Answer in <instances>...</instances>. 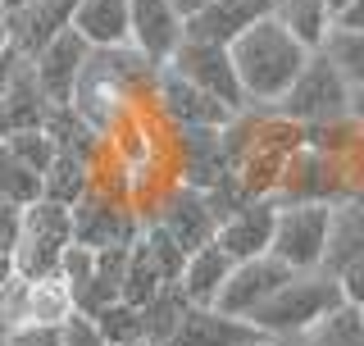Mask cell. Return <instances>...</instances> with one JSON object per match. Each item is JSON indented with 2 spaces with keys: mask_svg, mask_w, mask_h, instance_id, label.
Instances as JSON below:
<instances>
[{
  "mask_svg": "<svg viewBox=\"0 0 364 346\" xmlns=\"http://www.w3.org/2000/svg\"><path fill=\"white\" fill-rule=\"evenodd\" d=\"M228 51H232L237 78H242L246 105H259V110L278 105V100L291 91V83L301 78V68L310 64V55H314V51H305L273 14H264L255 28H246Z\"/></svg>",
  "mask_w": 364,
  "mask_h": 346,
  "instance_id": "6da1fadb",
  "label": "cell"
},
{
  "mask_svg": "<svg viewBox=\"0 0 364 346\" xmlns=\"http://www.w3.org/2000/svg\"><path fill=\"white\" fill-rule=\"evenodd\" d=\"M91 187H96V164L82 159V155L60 151V155H55V164L46 169V201H60V205L73 210Z\"/></svg>",
  "mask_w": 364,
  "mask_h": 346,
  "instance_id": "d4e9b609",
  "label": "cell"
},
{
  "mask_svg": "<svg viewBox=\"0 0 364 346\" xmlns=\"http://www.w3.org/2000/svg\"><path fill=\"white\" fill-rule=\"evenodd\" d=\"M0 142H5L18 159H28L37 173H46V169L55 164V155H60V146H55V137L46 132V128H37V132H14V137H0Z\"/></svg>",
  "mask_w": 364,
  "mask_h": 346,
  "instance_id": "1f68e13d",
  "label": "cell"
},
{
  "mask_svg": "<svg viewBox=\"0 0 364 346\" xmlns=\"http://www.w3.org/2000/svg\"><path fill=\"white\" fill-rule=\"evenodd\" d=\"M91 319L100 324V332L109 337V346H128V342H141V337H146L141 310L128 305V301H114V305H105V310H96Z\"/></svg>",
  "mask_w": 364,
  "mask_h": 346,
  "instance_id": "4dcf8cb0",
  "label": "cell"
},
{
  "mask_svg": "<svg viewBox=\"0 0 364 346\" xmlns=\"http://www.w3.org/2000/svg\"><path fill=\"white\" fill-rule=\"evenodd\" d=\"M73 9H77V0H28L23 9L5 14L9 46H14L23 60H37L60 32L73 28Z\"/></svg>",
  "mask_w": 364,
  "mask_h": 346,
  "instance_id": "ac0fdd59",
  "label": "cell"
},
{
  "mask_svg": "<svg viewBox=\"0 0 364 346\" xmlns=\"http://www.w3.org/2000/svg\"><path fill=\"white\" fill-rule=\"evenodd\" d=\"M269 14L278 19L305 51H318V46L328 41V32H333V23H337L328 0H269Z\"/></svg>",
  "mask_w": 364,
  "mask_h": 346,
  "instance_id": "603a6c76",
  "label": "cell"
},
{
  "mask_svg": "<svg viewBox=\"0 0 364 346\" xmlns=\"http://www.w3.org/2000/svg\"><path fill=\"white\" fill-rule=\"evenodd\" d=\"M9 332H14V315L0 310V346H9Z\"/></svg>",
  "mask_w": 364,
  "mask_h": 346,
  "instance_id": "60d3db41",
  "label": "cell"
},
{
  "mask_svg": "<svg viewBox=\"0 0 364 346\" xmlns=\"http://www.w3.org/2000/svg\"><path fill=\"white\" fill-rule=\"evenodd\" d=\"M9 346H64L60 324H14Z\"/></svg>",
  "mask_w": 364,
  "mask_h": 346,
  "instance_id": "836d02e7",
  "label": "cell"
},
{
  "mask_svg": "<svg viewBox=\"0 0 364 346\" xmlns=\"http://www.w3.org/2000/svg\"><path fill=\"white\" fill-rule=\"evenodd\" d=\"M328 5H333V14H341V9H346L350 0H328Z\"/></svg>",
  "mask_w": 364,
  "mask_h": 346,
  "instance_id": "f6af8a7d",
  "label": "cell"
},
{
  "mask_svg": "<svg viewBox=\"0 0 364 346\" xmlns=\"http://www.w3.org/2000/svg\"><path fill=\"white\" fill-rule=\"evenodd\" d=\"M0 201L18 205V210L46 201V173H37L28 159H18L5 142H0Z\"/></svg>",
  "mask_w": 364,
  "mask_h": 346,
  "instance_id": "4316f807",
  "label": "cell"
},
{
  "mask_svg": "<svg viewBox=\"0 0 364 346\" xmlns=\"http://www.w3.org/2000/svg\"><path fill=\"white\" fill-rule=\"evenodd\" d=\"M341 305H346V296H341V287L328 278L323 269L291 273V278L250 315V324L264 332V337H305V332H314Z\"/></svg>",
  "mask_w": 364,
  "mask_h": 346,
  "instance_id": "7a4b0ae2",
  "label": "cell"
},
{
  "mask_svg": "<svg viewBox=\"0 0 364 346\" xmlns=\"http://www.w3.org/2000/svg\"><path fill=\"white\" fill-rule=\"evenodd\" d=\"M187 292L182 287H164V292L155 296L151 305H141V328H146V337L164 346L168 337H173V328L182 324V315H187Z\"/></svg>",
  "mask_w": 364,
  "mask_h": 346,
  "instance_id": "f1b7e54d",
  "label": "cell"
},
{
  "mask_svg": "<svg viewBox=\"0 0 364 346\" xmlns=\"http://www.w3.org/2000/svg\"><path fill=\"white\" fill-rule=\"evenodd\" d=\"M73 210L60 201H37L23 210V233L14 246V269L23 283L60 278V264L73 246Z\"/></svg>",
  "mask_w": 364,
  "mask_h": 346,
  "instance_id": "3957f363",
  "label": "cell"
},
{
  "mask_svg": "<svg viewBox=\"0 0 364 346\" xmlns=\"http://www.w3.org/2000/svg\"><path fill=\"white\" fill-rule=\"evenodd\" d=\"M14 283H18V269H14V256H0V310L14 296Z\"/></svg>",
  "mask_w": 364,
  "mask_h": 346,
  "instance_id": "d590c367",
  "label": "cell"
},
{
  "mask_svg": "<svg viewBox=\"0 0 364 346\" xmlns=\"http://www.w3.org/2000/svg\"><path fill=\"white\" fill-rule=\"evenodd\" d=\"M9 51H14V46H9V23H5V14H0V60H5Z\"/></svg>",
  "mask_w": 364,
  "mask_h": 346,
  "instance_id": "b9f144b4",
  "label": "cell"
},
{
  "mask_svg": "<svg viewBox=\"0 0 364 346\" xmlns=\"http://www.w3.org/2000/svg\"><path fill=\"white\" fill-rule=\"evenodd\" d=\"M55 114V100L46 96L37 68H32V60L14 64V73H9V87H5V100H0V137H14V132H37L50 123Z\"/></svg>",
  "mask_w": 364,
  "mask_h": 346,
  "instance_id": "9a60e30c",
  "label": "cell"
},
{
  "mask_svg": "<svg viewBox=\"0 0 364 346\" xmlns=\"http://www.w3.org/2000/svg\"><path fill=\"white\" fill-rule=\"evenodd\" d=\"M337 23H341V28H355V32H364V0H350V5L337 14Z\"/></svg>",
  "mask_w": 364,
  "mask_h": 346,
  "instance_id": "8d00e7d4",
  "label": "cell"
},
{
  "mask_svg": "<svg viewBox=\"0 0 364 346\" xmlns=\"http://www.w3.org/2000/svg\"><path fill=\"white\" fill-rule=\"evenodd\" d=\"M287 278H291V269H287L278 256L242 260V264H232V273H228V283H223V292H219V301H214V305H219L223 315L250 319Z\"/></svg>",
  "mask_w": 364,
  "mask_h": 346,
  "instance_id": "4fadbf2b",
  "label": "cell"
},
{
  "mask_svg": "<svg viewBox=\"0 0 364 346\" xmlns=\"http://www.w3.org/2000/svg\"><path fill=\"white\" fill-rule=\"evenodd\" d=\"M173 5H178V14H182V19H191L196 9H205V5H210V0H173Z\"/></svg>",
  "mask_w": 364,
  "mask_h": 346,
  "instance_id": "ab89813d",
  "label": "cell"
},
{
  "mask_svg": "<svg viewBox=\"0 0 364 346\" xmlns=\"http://www.w3.org/2000/svg\"><path fill=\"white\" fill-rule=\"evenodd\" d=\"M360 310H364V305H360Z\"/></svg>",
  "mask_w": 364,
  "mask_h": 346,
  "instance_id": "c3c4849f",
  "label": "cell"
},
{
  "mask_svg": "<svg viewBox=\"0 0 364 346\" xmlns=\"http://www.w3.org/2000/svg\"><path fill=\"white\" fill-rule=\"evenodd\" d=\"M87 64H91V46L82 41V32H73V28L60 32V37L32 60V68H37V78L46 87V96H50L55 105H73Z\"/></svg>",
  "mask_w": 364,
  "mask_h": 346,
  "instance_id": "5bb4252c",
  "label": "cell"
},
{
  "mask_svg": "<svg viewBox=\"0 0 364 346\" xmlns=\"http://www.w3.org/2000/svg\"><path fill=\"white\" fill-rule=\"evenodd\" d=\"M273 110H278L282 119L301 123V128H323V123L350 119V83L314 51L310 64L301 68V78L291 83V91Z\"/></svg>",
  "mask_w": 364,
  "mask_h": 346,
  "instance_id": "8992f818",
  "label": "cell"
},
{
  "mask_svg": "<svg viewBox=\"0 0 364 346\" xmlns=\"http://www.w3.org/2000/svg\"><path fill=\"white\" fill-rule=\"evenodd\" d=\"M323 273L341 287L346 305H364V196H346L333 205Z\"/></svg>",
  "mask_w": 364,
  "mask_h": 346,
  "instance_id": "ba28073f",
  "label": "cell"
},
{
  "mask_svg": "<svg viewBox=\"0 0 364 346\" xmlns=\"http://www.w3.org/2000/svg\"><path fill=\"white\" fill-rule=\"evenodd\" d=\"M255 342H264V332L250 319L223 315L219 305H187L182 324L164 346H255Z\"/></svg>",
  "mask_w": 364,
  "mask_h": 346,
  "instance_id": "d6986e66",
  "label": "cell"
},
{
  "mask_svg": "<svg viewBox=\"0 0 364 346\" xmlns=\"http://www.w3.org/2000/svg\"><path fill=\"white\" fill-rule=\"evenodd\" d=\"M28 0H5V14H14V9H23Z\"/></svg>",
  "mask_w": 364,
  "mask_h": 346,
  "instance_id": "ee69618b",
  "label": "cell"
},
{
  "mask_svg": "<svg viewBox=\"0 0 364 346\" xmlns=\"http://www.w3.org/2000/svg\"><path fill=\"white\" fill-rule=\"evenodd\" d=\"M305 346H364V310L360 305H341L323 319L314 332L301 337Z\"/></svg>",
  "mask_w": 364,
  "mask_h": 346,
  "instance_id": "f546056e",
  "label": "cell"
},
{
  "mask_svg": "<svg viewBox=\"0 0 364 346\" xmlns=\"http://www.w3.org/2000/svg\"><path fill=\"white\" fill-rule=\"evenodd\" d=\"M264 14H269V0H210L205 9H196V14L187 19V37L210 41V46H232Z\"/></svg>",
  "mask_w": 364,
  "mask_h": 346,
  "instance_id": "ffe728a7",
  "label": "cell"
},
{
  "mask_svg": "<svg viewBox=\"0 0 364 346\" xmlns=\"http://www.w3.org/2000/svg\"><path fill=\"white\" fill-rule=\"evenodd\" d=\"M255 346H305L301 337H264V342H255Z\"/></svg>",
  "mask_w": 364,
  "mask_h": 346,
  "instance_id": "7bdbcfd3",
  "label": "cell"
},
{
  "mask_svg": "<svg viewBox=\"0 0 364 346\" xmlns=\"http://www.w3.org/2000/svg\"><path fill=\"white\" fill-rule=\"evenodd\" d=\"M141 228H146L141 205H136L123 187H114V182H96V187L73 205L77 246H91V251L132 246V241L141 237Z\"/></svg>",
  "mask_w": 364,
  "mask_h": 346,
  "instance_id": "277c9868",
  "label": "cell"
},
{
  "mask_svg": "<svg viewBox=\"0 0 364 346\" xmlns=\"http://www.w3.org/2000/svg\"><path fill=\"white\" fill-rule=\"evenodd\" d=\"M155 114L168 123V128H228L237 119V110H228L223 100H214L210 91H200L196 83H187L173 68H159L155 78Z\"/></svg>",
  "mask_w": 364,
  "mask_h": 346,
  "instance_id": "8fae6325",
  "label": "cell"
},
{
  "mask_svg": "<svg viewBox=\"0 0 364 346\" xmlns=\"http://www.w3.org/2000/svg\"><path fill=\"white\" fill-rule=\"evenodd\" d=\"M146 224H159L187 256L219 237V210H214L210 192L187 187V182H173V187L159 192L155 205L146 210Z\"/></svg>",
  "mask_w": 364,
  "mask_h": 346,
  "instance_id": "52a82bcc",
  "label": "cell"
},
{
  "mask_svg": "<svg viewBox=\"0 0 364 346\" xmlns=\"http://www.w3.org/2000/svg\"><path fill=\"white\" fill-rule=\"evenodd\" d=\"M346 169H341V159L333 151H318V146L305 142L301 151L291 155L287 173H282L278 182V196L273 201H346Z\"/></svg>",
  "mask_w": 364,
  "mask_h": 346,
  "instance_id": "7c38bea8",
  "label": "cell"
},
{
  "mask_svg": "<svg viewBox=\"0 0 364 346\" xmlns=\"http://www.w3.org/2000/svg\"><path fill=\"white\" fill-rule=\"evenodd\" d=\"M328 237H333V205L328 201H278V224H273V246L291 273L323 269Z\"/></svg>",
  "mask_w": 364,
  "mask_h": 346,
  "instance_id": "5b68a950",
  "label": "cell"
},
{
  "mask_svg": "<svg viewBox=\"0 0 364 346\" xmlns=\"http://www.w3.org/2000/svg\"><path fill=\"white\" fill-rule=\"evenodd\" d=\"M173 73H182L187 83H196L200 91H210L214 100H223L228 110H250L246 105V91H242V78H237V64H232V51L228 46H210V41H182L168 60Z\"/></svg>",
  "mask_w": 364,
  "mask_h": 346,
  "instance_id": "30bf717a",
  "label": "cell"
},
{
  "mask_svg": "<svg viewBox=\"0 0 364 346\" xmlns=\"http://www.w3.org/2000/svg\"><path fill=\"white\" fill-rule=\"evenodd\" d=\"M73 32H82L91 51L132 46V0H77Z\"/></svg>",
  "mask_w": 364,
  "mask_h": 346,
  "instance_id": "44dd1931",
  "label": "cell"
},
{
  "mask_svg": "<svg viewBox=\"0 0 364 346\" xmlns=\"http://www.w3.org/2000/svg\"><path fill=\"white\" fill-rule=\"evenodd\" d=\"M187 41V19L173 0H132V51L151 64H168L173 51Z\"/></svg>",
  "mask_w": 364,
  "mask_h": 346,
  "instance_id": "e0dca14e",
  "label": "cell"
},
{
  "mask_svg": "<svg viewBox=\"0 0 364 346\" xmlns=\"http://www.w3.org/2000/svg\"><path fill=\"white\" fill-rule=\"evenodd\" d=\"M350 119H360V123H364V83H360V87H350Z\"/></svg>",
  "mask_w": 364,
  "mask_h": 346,
  "instance_id": "f35d334b",
  "label": "cell"
},
{
  "mask_svg": "<svg viewBox=\"0 0 364 346\" xmlns=\"http://www.w3.org/2000/svg\"><path fill=\"white\" fill-rule=\"evenodd\" d=\"M164 287H173V283L159 273V264L151 256V246H146V237H136L132 251H128V273H123V301L141 310V305H151Z\"/></svg>",
  "mask_w": 364,
  "mask_h": 346,
  "instance_id": "484cf974",
  "label": "cell"
},
{
  "mask_svg": "<svg viewBox=\"0 0 364 346\" xmlns=\"http://www.w3.org/2000/svg\"><path fill=\"white\" fill-rule=\"evenodd\" d=\"M14 64H18V51H9L5 60H0V100H5V87H9V73H14Z\"/></svg>",
  "mask_w": 364,
  "mask_h": 346,
  "instance_id": "74e56055",
  "label": "cell"
},
{
  "mask_svg": "<svg viewBox=\"0 0 364 346\" xmlns=\"http://www.w3.org/2000/svg\"><path fill=\"white\" fill-rule=\"evenodd\" d=\"M60 337H64V346H109V337L100 332V324L91 315H82V310H73V315L60 324Z\"/></svg>",
  "mask_w": 364,
  "mask_h": 346,
  "instance_id": "d6a6232c",
  "label": "cell"
},
{
  "mask_svg": "<svg viewBox=\"0 0 364 346\" xmlns=\"http://www.w3.org/2000/svg\"><path fill=\"white\" fill-rule=\"evenodd\" d=\"M273 224H278V201H269V196L246 201L237 214H228L223 224H219L214 246H219L232 264L255 260V256H269V246H273Z\"/></svg>",
  "mask_w": 364,
  "mask_h": 346,
  "instance_id": "2e32d148",
  "label": "cell"
},
{
  "mask_svg": "<svg viewBox=\"0 0 364 346\" xmlns=\"http://www.w3.org/2000/svg\"><path fill=\"white\" fill-rule=\"evenodd\" d=\"M18 233H23V210L9 205V201H0V256H14Z\"/></svg>",
  "mask_w": 364,
  "mask_h": 346,
  "instance_id": "e575fe53",
  "label": "cell"
},
{
  "mask_svg": "<svg viewBox=\"0 0 364 346\" xmlns=\"http://www.w3.org/2000/svg\"><path fill=\"white\" fill-rule=\"evenodd\" d=\"M318 55H323V60L333 64L350 87H360V83H364V32L333 23V32H328V41L318 46Z\"/></svg>",
  "mask_w": 364,
  "mask_h": 346,
  "instance_id": "83f0119b",
  "label": "cell"
},
{
  "mask_svg": "<svg viewBox=\"0 0 364 346\" xmlns=\"http://www.w3.org/2000/svg\"><path fill=\"white\" fill-rule=\"evenodd\" d=\"M228 273H232V260L223 256L219 246H200V251H191V260H187V273H182V292H187V301L191 305H214L219 301V292H223V283H228Z\"/></svg>",
  "mask_w": 364,
  "mask_h": 346,
  "instance_id": "cb8c5ba5",
  "label": "cell"
},
{
  "mask_svg": "<svg viewBox=\"0 0 364 346\" xmlns=\"http://www.w3.org/2000/svg\"><path fill=\"white\" fill-rule=\"evenodd\" d=\"M5 310L14 315V324H64L73 315V296H68L64 278H41V283H14V296L5 301Z\"/></svg>",
  "mask_w": 364,
  "mask_h": 346,
  "instance_id": "7402d4cb",
  "label": "cell"
},
{
  "mask_svg": "<svg viewBox=\"0 0 364 346\" xmlns=\"http://www.w3.org/2000/svg\"><path fill=\"white\" fill-rule=\"evenodd\" d=\"M0 14H5V0H0Z\"/></svg>",
  "mask_w": 364,
  "mask_h": 346,
  "instance_id": "7dc6e473",
  "label": "cell"
},
{
  "mask_svg": "<svg viewBox=\"0 0 364 346\" xmlns=\"http://www.w3.org/2000/svg\"><path fill=\"white\" fill-rule=\"evenodd\" d=\"M168 164L187 187L214 192L232 178V159L223 146V128H168Z\"/></svg>",
  "mask_w": 364,
  "mask_h": 346,
  "instance_id": "9c48e42d",
  "label": "cell"
},
{
  "mask_svg": "<svg viewBox=\"0 0 364 346\" xmlns=\"http://www.w3.org/2000/svg\"><path fill=\"white\" fill-rule=\"evenodd\" d=\"M128 346H159V342H151V337H141V342H128Z\"/></svg>",
  "mask_w": 364,
  "mask_h": 346,
  "instance_id": "bcb514c9",
  "label": "cell"
}]
</instances>
